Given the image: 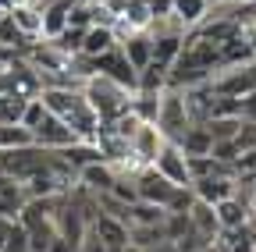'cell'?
<instances>
[{
	"label": "cell",
	"instance_id": "obj_27",
	"mask_svg": "<svg viewBox=\"0 0 256 252\" xmlns=\"http://www.w3.org/2000/svg\"><path fill=\"white\" fill-rule=\"evenodd\" d=\"M18 146H32V132L22 128V124H0V153L18 149Z\"/></svg>",
	"mask_w": 256,
	"mask_h": 252
},
{
	"label": "cell",
	"instance_id": "obj_12",
	"mask_svg": "<svg viewBox=\"0 0 256 252\" xmlns=\"http://www.w3.org/2000/svg\"><path fill=\"white\" fill-rule=\"evenodd\" d=\"M178 146H182L185 156H206V153L214 149V135H210V128H206L203 121H192L188 128L182 132Z\"/></svg>",
	"mask_w": 256,
	"mask_h": 252
},
{
	"label": "cell",
	"instance_id": "obj_13",
	"mask_svg": "<svg viewBox=\"0 0 256 252\" xmlns=\"http://www.w3.org/2000/svg\"><path fill=\"white\" fill-rule=\"evenodd\" d=\"M214 210H217V224H220V231H235V228L249 224V203H246L242 196L224 199V203H217Z\"/></svg>",
	"mask_w": 256,
	"mask_h": 252
},
{
	"label": "cell",
	"instance_id": "obj_24",
	"mask_svg": "<svg viewBox=\"0 0 256 252\" xmlns=\"http://www.w3.org/2000/svg\"><path fill=\"white\" fill-rule=\"evenodd\" d=\"M25 107H28V96H14V92H4V96H0V124H22Z\"/></svg>",
	"mask_w": 256,
	"mask_h": 252
},
{
	"label": "cell",
	"instance_id": "obj_11",
	"mask_svg": "<svg viewBox=\"0 0 256 252\" xmlns=\"http://www.w3.org/2000/svg\"><path fill=\"white\" fill-rule=\"evenodd\" d=\"M25 203H28V196H25L22 181H14V178L0 181V217H4V220H18Z\"/></svg>",
	"mask_w": 256,
	"mask_h": 252
},
{
	"label": "cell",
	"instance_id": "obj_3",
	"mask_svg": "<svg viewBox=\"0 0 256 252\" xmlns=\"http://www.w3.org/2000/svg\"><path fill=\"white\" fill-rule=\"evenodd\" d=\"M164 132L156 128V124H150V121H142L139 128H136V135L128 139V156H132V167L136 171H142V167H153V160H156V153L164 149Z\"/></svg>",
	"mask_w": 256,
	"mask_h": 252
},
{
	"label": "cell",
	"instance_id": "obj_20",
	"mask_svg": "<svg viewBox=\"0 0 256 252\" xmlns=\"http://www.w3.org/2000/svg\"><path fill=\"white\" fill-rule=\"evenodd\" d=\"M171 14H174L185 28H196V25L210 14V0H171Z\"/></svg>",
	"mask_w": 256,
	"mask_h": 252
},
{
	"label": "cell",
	"instance_id": "obj_16",
	"mask_svg": "<svg viewBox=\"0 0 256 252\" xmlns=\"http://www.w3.org/2000/svg\"><path fill=\"white\" fill-rule=\"evenodd\" d=\"M118 46L124 50V57L132 60V68H136V71H142L150 60H153V36H150V32H136V36L121 39Z\"/></svg>",
	"mask_w": 256,
	"mask_h": 252
},
{
	"label": "cell",
	"instance_id": "obj_33",
	"mask_svg": "<svg viewBox=\"0 0 256 252\" xmlns=\"http://www.w3.org/2000/svg\"><path fill=\"white\" fill-rule=\"evenodd\" d=\"M46 252H78V245H75V242H68V238H60V235H57V238L50 242V249H46Z\"/></svg>",
	"mask_w": 256,
	"mask_h": 252
},
{
	"label": "cell",
	"instance_id": "obj_19",
	"mask_svg": "<svg viewBox=\"0 0 256 252\" xmlns=\"http://www.w3.org/2000/svg\"><path fill=\"white\" fill-rule=\"evenodd\" d=\"M110 46H118L114 28H107V25H89V28H86V39H82V53H86V57H100V53H107Z\"/></svg>",
	"mask_w": 256,
	"mask_h": 252
},
{
	"label": "cell",
	"instance_id": "obj_15",
	"mask_svg": "<svg viewBox=\"0 0 256 252\" xmlns=\"http://www.w3.org/2000/svg\"><path fill=\"white\" fill-rule=\"evenodd\" d=\"M75 0H54L43 7V39H57L64 28H68V14H72Z\"/></svg>",
	"mask_w": 256,
	"mask_h": 252
},
{
	"label": "cell",
	"instance_id": "obj_34",
	"mask_svg": "<svg viewBox=\"0 0 256 252\" xmlns=\"http://www.w3.org/2000/svg\"><path fill=\"white\" fill-rule=\"evenodd\" d=\"M146 252H178V245H174V242H168V238H164V242H156V245H150V249H146Z\"/></svg>",
	"mask_w": 256,
	"mask_h": 252
},
{
	"label": "cell",
	"instance_id": "obj_37",
	"mask_svg": "<svg viewBox=\"0 0 256 252\" xmlns=\"http://www.w3.org/2000/svg\"><path fill=\"white\" fill-rule=\"evenodd\" d=\"M196 252H217V245L210 242V245H203V249H196Z\"/></svg>",
	"mask_w": 256,
	"mask_h": 252
},
{
	"label": "cell",
	"instance_id": "obj_18",
	"mask_svg": "<svg viewBox=\"0 0 256 252\" xmlns=\"http://www.w3.org/2000/svg\"><path fill=\"white\" fill-rule=\"evenodd\" d=\"M188 220H192V228H196L200 235H206L210 242L220 235V224H217V210L210 206V203H203V199H196L188 206Z\"/></svg>",
	"mask_w": 256,
	"mask_h": 252
},
{
	"label": "cell",
	"instance_id": "obj_22",
	"mask_svg": "<svg viewBox=\"0 0 256 252\" xmlns=\"http://www.w3.org/2000/svg\"><path fill=\"white\" fill-rule=\"evenodd\" d=\"M32 43H36V39H28L22 28L14 25V18H11V14L0 18V46H8V50H14V53H22V57H25Z\"/></svg>",
	"mask_w": 256,
	"mask_h": 252
},
{
	"label": "cell",
	"instance_id": "obj_8",
	"mask_svg": "<svg viewBox=\"0 0 256 252\" xmlns=\"http://www.w3.org/2000/svg\"><path fill=\"white\" fill-rule=\"evenodd\" d=\"M238 174H210V178H200V181H192V192H196V199L217 206L224 199H232L238 196Z\"/></svg>",
	"mask_w": 256,
	"mask_h": 252
},
{
	"label": "cell",
	"instance_id": "obj_23",
	"mask_svg": "<svg viewBox=\"0 0 256 252\" xmlns=\"http://www.w3.org/2000/svg\"><path fill=\"white\" fill-rule=\"evenodd\" d=\"M139 92H164L168 89V68H160V64H150L139 71V85H136Z\"/></svg>",
	"mask_w": 256,
	"mask_h": 252
},
{
	"label": "cell",
	"instance_id": "obj_4",
	"mask_svg": "<svg viewBox=\"0 0 256 252\" xmlns=\"http://www.w3.org/2000/svg\"><path fill=\"white\" fill-rule=\"evenodd\" d=\"M92 64H96V75H107V78H114V82H121V85H128V89L139 85V71L132 68V60L124 57L121 46H110L107 53L92 57Z\"/></svg>",
	"mask_w": 256,
	"mask_h": 252
},
{
	"label": "cell",
	"instance_id": "obj_31",
	"mask_svg": "<svg viewBox=\"0 0 256 252\" xmlns=\"http://www.w3.org/2000/svg\"><path fill=\"white\" fill-rule=\"evenodd\" d=\"M78 252H110V249L100 242V235H96V231L89 228V231H86V238L78 242Z\"/></svg>",
	"mask_w": 256,
	"mask_h": 252
},
{
	"label": "cell",
	"instance_id": "obj_29",
	"mask_svg": "<svg viewBox=\"0 0 256 252\" xmlns=\"http://www.w3.org/2000/svg\"><path fill=\"white\" fill-rule=\"evenodd\" d=\"M43 117H46L43 100H40V96H32V100H28V107H25V114H22V128H28V132H32V128H36V124H40Z\"/></svg>",
	"mask_w": 256,
	"mask_h": 252
},
{
	"label": "cell",
	"instance_id": "obj_10",
	"mask_svg": "<svg viewBox=\"0 0 256 252\" xmlns=\"http://www.w3.org/2000/svg\"><path fill=\"white\" fill-rule=\"evenodd\" d=\"M114 181H118V171H114L107 160L86 164V167L78 171V185H82V188H89V192H96V196L110 192V188H114Z\"/></svg>",
	"mask_w": 256,
	"mask_h": 252
},
{
	"label": "cell",
	"instance_id": "obj_21",
	"mask_svg": "<svg viewBox=\"0 0 256 252\" xmlns=\"http://www.w3.org/2000/svg\"><path fill=\"white\" fill-rule=\"evenodd\" d=\"M54 153H60L64 156V160H68L72 167H86V164H96V160H104V153H100V146H96V142H72V146H64V149H54Z\"/></svg>",
	"mask_w": 256,
	"mask_h": 252
},
{
	"label": "cell",
	"instance_id": "obj_1",
	"mask_svg": "<svg viewBox=\"0 0 256 252\" xmlns=\"http://www.w3.org/2000/svg\"><path fill=\"white\" fill-rule=\"evenodd\" d=\"M82 96L89 100V107L96 110V117H100V124L114 121L118 114H124L128 107H132V96H136V89H128L107 75H92L82 82Z\"/></svg>",
	"mask_w": 256,
	"mask_h": 252
},
{
	"label": "cell",
	"instance_id": "obj_17",
	"mask_svg": "<svg viewBox=\"0 0 256 252\" xmlns=\"http://www.w3.org/2000/svg\"><path fill=\"white\" fill-rule=\"evenodd\" d=\"M8 14L14 18V25L22 28L28 39H43V11H40V7H32V4H25V0H18Z\"/></svg>",
	"mask_w": 256,
	"mask_h": 252
},
{
	"label": "cell",
	"instance_id": "obj_28",
	"mask_svg": "<svg viewBox=\"0 0 256 252\" xmlns=\"http://www.w3.org/2000/svg\"><path fill=\"white\" fill-rule=\"evenodd\" d=\"M4 252H32V245H28V235H25V228L18 224V220H11V228H8Z\"/></svg>",
	"mask_w": 256,
	"mask_h": 252
},
{
	"label": "cell",
	"instance_id": "obj_35",
	"mask_svg": "<svg viewBox=\"0 0 256 252\" xmlns=\"http://www.w3.org/2000/svg\"><path fill=\"white\" fill-rule=\"evenodd\" d=\"M14 7V0H0V11H11Z\"/></svg>",
	"mask_w": 256,
	"mask_h": 252
},
{
	"label": "cell",
	"instance_id": "obj_2",
	"mask_svg": "<svg viewBox=\"0 0 256 252\" xmlns=\"http://www.w3.org/2000/svg\"><path fill=\"white\" fill-rule=\"evenodd\" d=\"M153 124L164 132V139H171V142L182 139V132L192 124V114H188V103H185V92L182 89L168 85L164 92H160V110H156Z\"/></svg>",
	"mask_w": 256,
	"mask_h": 252
},
{
	"label": "cell",
	"instance_id": "obj_36",
	"mask_svg": "<svg viewBox=\"0 0 256 252\" xmlns=\"http://www.w3.org/2000/svg\"><path fill=\"white\" fill-rule=\"evenodd\" d=\"M121 252H146V249H139V245H124Z\"/></svg>",
	"mask_w": 256,
	"mask_h": 252
},
{
	"label": "cell",
	"instance_id": "obj_14",
	"mask_svg": "<svg viewBox=\"0 0 256 252\" xmlns=\"http://www.w3.org/2000/svg\"><path fill=\"white\" fill-rule=\"evenodd\" d=\"M182 43H185V32H156L153 36V64L171 71V64L182 53Z\"/></svg>",
	"mask_w": 256,
	"mask_h": 252
},
{
	"label": "cell",
	"instance_id": "obj_30",
	"mask_svg": "<svg viewBox=\"0 0 256 252\" xmlns=\"http://www.w3.org/2000/svg\"><path fill=\"white\" fill-rule=\"evenodd\" d=\"M210 156H217L220 164H235L238 160V146H235V139H228V142H214V149H210Z\"/></svg>",
	"mask_w": 256,
	"mask_h": 252
},
{
	"label": "cell",
	"instance_id": "obj_32",
	"mask_svg": "<svg viewBox=\"0 0 256 252\" xmlns=\"http://www.w3.org/2000/svg\"><path fill=\"white\" fill-rule=\"evenodd\" d=\"M146 7L153 18H164V14H171V0H146Z\"/></svg>",
	"mask_w": 256,
	"mask_h": 252
},
{
	"label": "cell",
	"instance_id": "obj_9",
	"mask_svg": "<svg viewBox=\"0 0 256 252\" xmlns=\"http://www.w3.org/2000/svg\"><path fill=\"white\" fill-rule=\"evenodd\" d=\"M89 228H92L96 235H100V242H104V245H107L110 252H121L124 245H132V235H128V224H124L121 217L100 213V217H96Z\"/></svg>",
	"mask_w": 256,
	"mask_h": 252
},
{
	"label": "cell",
	"instance_id": "obj_6",
	"mask_svg": "<svg viewBox=\"0 0 256 252\" xmlns=\"http://www.w3.org/2000/svg\"><path fill=\"white\" fill-rule=\"evenodd\" d=\"M32 142L43 146V149H64V146L78 142V135L68 128V121H60L57 114L46 110V117L36 124V128H32Z\"/></svg>",
	"mask_w": 256,
	"mask_h": 252
},
{
	"label": "cell",
	"instance_id": "obj_7",
	"mask_svg": "<svg viewBox=\"0 0 256 252\" xmlns=\"http://www.w3.org/2000/svg\"><path fill=\"white\" fill-rule=\"evenodd\" d=\"M153 167L164 174L171 185H192V174H188V156L182 153V146L178 142H164V149L156 153V160H153Z\"/></svg>",
	"mask_w": 256,
	"mask_h": 252
},
{
	"label": "cell",
	"instance_id": "obj_26",
	"mask_svg": "<svg viewBox=\"0 0 256 252\" xmlns=\"http://www.w3.org/2000/svg\"><path fill=\"white\" fill-rule=\"evenodd\" d=\"M203 124L210 128L214 142H228V139H235V135H238L242 117H210V121H203Z\"/></svg>",
	"mask_w": 256,
	"mask_h": 252
},
{
	"label": "cell",
	"instance_id": "obj_25",
	"mask_svg": "<svg viewBox=\"0 0 256 252\" xmlns=\"http://www.w3.org/2000/svg\"><path fill=\"white\" fill-rule=\"evenodd\" d=\"M132 110L139 121H156V110H160V92H139L136 89V96H132Z\"/></svg>",
	"mask_w": 256,
	"mask_h": 252
},
{
	"label": "cell",
	"instance_id": "obj_5",
	"mask_svg": "<svg viewBox=\"0 0 256 252\" xmlns=\"http://www.w3.org/2000/svg\"><path fill=\"white\" fill-rule=\"evenodd\" d=\"M174 188H178V185H171L156 167H142V171H136V192H139L142 203H156V206H164V210H168V203H171V196H174Z\"/></svg>",
	"mask_w": 256,
	"mask_h": 252
}]
</instances>
